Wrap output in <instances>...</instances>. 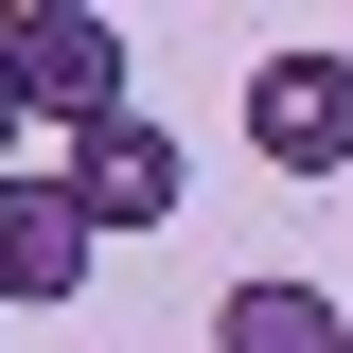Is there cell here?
Segmentation results:
<instances>
[{
	"mask_svg": "<svg viewBox=\"0 0 353 353\" xmlns=\"http://www.w3.org/2000/svg\"><path fill=\"white\" fill-rule=\"evenodd\" d=\"M212 353H353V318L318 301V283L265 265V283H230V301H212Z\"/></svg>",
	"mask_w": 353,
	"mask_h": 353,
	"instance_id": "5b68a950",
	"label": "cell"
},
{
	"mask_svg": "<svg viewBox=\"0 0 353 353\" xmlns=\"http://www.w3.org/2000/svg\"><path fill=\"white\" fill-rule=\"evenodd\" d=\"M18 124H36V106H18V88H0V176H18Z\"/></svg>",
	"mask_w": 353,
	"mask_h": 353,
	"instance_id": "8992f818",
	"label": "cell"
},
{
	"mask_svg": "<svg viewBox=\"0 0 353 353\" xmlns=\"http://www.w3.org/2000/svg\"><path fill=\"white\" fill-rule=\"evenodd\" d=\"M176 124H141V106H106V124H71V212H88V248H106V230H159L176 212Z\"/></svg>",
	"mask_w": 353,
	"mask_h": 353,
	"instance_id": "3957f363",
	"label": "cell"
},
{
	"mask_svg": "<svg viewBox=\"0 0 353 353\" xmlns=\"http://www.w3.org/2000/svg\"><path fill=\"white\" fill-rule=\"evenodd\" d=\"M336 53H353V36H336Z\"/></svg>",
	"mask_w": 353,
	"mask_h": 353,
	"instance_id": "52a82bcc",
	"label": "cell"
},
{
	"mask_svg": "<svg viewBox=\"0 0 353 353\" xmlns=\"http://www.w3.org/2000/svg\"><path fill=\"white\" fill-rule=\"evenodd\" d=\"M0 88L53 106V124H106V106H124V18H88V0H0Z\"/></svg>",
	"mask_w": 353,
	"mask_h": 353,
	"instance_id": "6da1fadb",
	"label": "cell"
},
{
	"mask_svg": "<svg viewBox=\"0 0 353 353\" xmlns=\"http://www.w3.org/2000/svg\"><path fill=\"white\" fill-rule=\"evenodd\" d=\"M248 159L265 176H353V53L336 36H301V53L248 71Z\"/></svg>",
	"mask_w": 353,
	"mask_h": 353,
	"instance_id": "7a4b0ae2",
	"label": "cell"
},
{
	"mask_svg": "<svg viewBox=\"0 0 353 353\" xmlns=\"http://www.w3.org/2000/svg\"><path fill=\"white\" fill-rule=\"evenodd\" d=\"M88 283V212H71V176H0V318H53Z\"/></svg>",
	"mask_w": 353,
	"mask_h": 353,
	"instance_id": "277c9868",
	"label": "cell"
}]
</instances>
